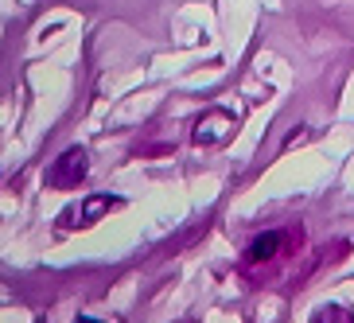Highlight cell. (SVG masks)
Here are the masks:
<instances>
[{"label":"cell","mask_w":354,"mask_h":323,"mask_svg":"<svg viewBox=\"0 0 354 323\" xmlns=\"http://www.w3.org/2000/svg\"><path fill=\"white\" fill-rule=\"evenodd\" d=\"M86 167H90V160H86L82 148H66L63 156L47 167V187H55V191L78 187V183L86 179Z\"/></svg>","instance_id":"obj_1"},{"label":"cell","mask_w":354,"mask_h":323,"mask_svg":"<svg viewBox=\"0 0 354 323\" xmlns=\"http://www.w3.org/2000/svg\"><path fill=\"white\" fill-rule=\"evenodd\" d=\"M288 238H292V234H284V230H269V234L253 238L250 250H245V257H241V265H245V269H257V265H269V261H277Z\"/></svg>","instance_id":"obj_3"},{"label":"cell","mask_w":354,"mask_h":323,"mask_svg":"<svg viewBox=\"0 0 354 323\" xmlns=\"http://www.w3.org/2000/svg\"><path fill=\"white\" fill-rule=\"evenodd\" d=\"M234 129H238V117L230 109H207L195 121V129H191V140L195 145H222V140L234 136Z\"/></svg>","instance_id":"obj_2"},{"label":"cell","mask_w":354,"mask_h":323,"mask_svg":"<svg viewBox=\"0 0 354 323\" xmlns=\"http://www.w3.org/2000/svg\"><path fill=\"white\" fill-rule=\"evenodd\" d=\"M78 323H97V320H86V315H82V320H78Z\"/></svg>","instance_id":"obj_6"},{"label":"cell","mask_w":354,"mask_h":323,"mask_svg":"<svg viewBox=\"0 0 354 323\" xmlns=\"http://www.w3.org/2000/svg\"><path fill=\"white\" fill-rule=\"evenodd\" d=\"M312 323H351V312L335 308V304H323V308H315Z\"/></svg>","instance_id":"obj_5"},{"label":"cell","mask_w":354,"mask_h":323,"mask_svg":"<svg viewBox=\"0 0 354 323\" xmlns=\"http://www.w3.org/2000/svg\"><path fill=\"white\" fill-rule=\"evenodd\" d=\"M117 207V199H109V195H90L82 203V210H66L63 214V226L71 230V226H94L102 214H109V210Z\"/></svg>","instance_id":"obj_4"}]
</instances>
